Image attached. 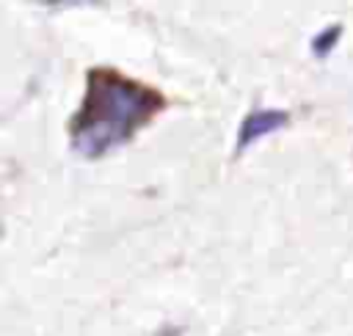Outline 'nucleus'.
<instances>
[{
	"label": "nucleus",
	"instance_id": "f257e3e1",
	"mask_svg": "<svg viewBox=\"0 0 353 336\" xmlns=\"http://www.w3.org/2000/svg\"><path fill=\"white\" fill-rule=\"evenodd\" d=\"M157 105V96L116 74H94L83 116L77 121V149L99 154L124 140Z\"/></svg>",
	"mask_w": 353,
	"mask_h": 336
},
{
	"label": "nucleus",
	"instance_id": "f03ea898",
	"mask_svg": "<svg viewBox=\"0 0 353 336\" xmlns=\"http://www.w3.org/2000/svg\"><path fill=\"white\" fill-rule=\"evenodd\" d=\"M287 118L281 116V113H273V110H268V113H254L248 121H245V127H243V135H240V146H245V143H251L254 138H259V135H265V132H270V129H276L279 124H284Z\"/></svg>",
	"mask_w": 353,
	"mask_h": 336
}]
</instances>
